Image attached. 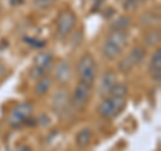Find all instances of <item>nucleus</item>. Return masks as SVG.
<instances>
[{
    "label": "nucleus",
    "instance_id": "obj_3",
    "mask_svg": "<svg viewBox=\"0 0 161 151\" xmlns=\"http://www.w3.org/2000/svg\"><path fill=\"white\" fill-rule=\"evenodd\" d=\"M75 24H77L75 13L70 11V9L62 11L57 19V36L59 39H66L73 32Z\"/></svg>",
    "mask_w": 161,
    "mask_h": 151
},
{
    "label": "nucleus",
    "instance_id": "obj_16",
    "mask_svg": "<svg viewBox=\"0 0 161 151\" xmlns=\"http://www.w3.org/2000/svg\"><path fill=\"white\" fill-rule=\"evenodd\" d=\"M132 26V20H130V18L128 16H119L115 20H113V23L110 24V28L115 29V31H126V29Z\"/></svg>",
    "mask_w": 161,
    "mask_h": 151
},
{
    "label": "nucleus",
    "instance_id": "obj_2",
    "mask_svg": "<svg viewBox=\"0 0 161 151\" xmlns=\"http://www.w3.org/2000/svg\"><path fill=\"white\" fill-rule=\"evenodd\" d=\"M77 75L79 78V82L93 84L95 78H97V63L95 59L90 54L82 55V58L77 63Z\"/></svg>",
    "mask_w": 161,
    "mask_h": 151
},
{
    "label": "nucleus",
    "instance_id": "obj_18",
    "mask_svg": "<svg viewBox=\"0 0 161 151\" xmlns=\"http://www.w3.org/2000/svg\"><path fill=\"white\" fill-rule=\"evenodd\" d=\"M128 92H129V90L126 87V84L115 83L112 87V90H110L109 95H112V96H124V98H126Z\"/></svg>",
    "mask_w": 161,
    "mask_h": 151
},
{
    "label": "nucleus",
    "instance_id": "obj_1",
    "mask_svg": "<svg viewBox=\"0 0 161 151\" xmlns=\"http://www.w3.org/2000/svg\"><path fill=\"white\" fill-rule=\"evenodd\" d=\"M126 99L124 96H112L108 95L98 106V114L106 119H113L124 111Z\"/></svg>",
    "mask_w": 161,
    "mask_h": 151
},
{
    "label": "nucleus",
    "instance_id": "obj_13",
    "mask_svg": "<svg viewBox=\"0 0 161 151\" xmlns=\"http://www.w3.org/2000/svg\"><path fill=\"white\" fill-rule=\"evenodd\" d=\"M92 139H93V133L92 130L85 127L82 128L80 131L77 134V137H75V142H77V146L80 148H86L87 146H90L92 143Z\"/></svg>",
    "mask_w": 161,
    "mask_h": 151
},
{
    "label": "nucleus",
    "instance_id": "obj_6",
    "mask_svg": "<svg viewBox=\"0 0 161 151\" xmlns=\"http://www.w3.org/2000/svg\"><path fill=\"white\" fill-rule=\"evenodd\" d=\"M145 54H147V49L142 46H137L134 47L132 51L128 54V56H125L121 62L118 63V68L119 71L122 72H129L134 66H137L142 62V59L145 58Z\"/></svg>",
    "mask_w": 161,
    "mask_h": 151
},
{
    "label": "nucleus",
    "instance_id": "obj_10",
    "mask_svg": "<svg viewBox=\"0 0 161 151\" xmlns=\"http://www.w3.org/2000/svg\"><path fill=\"white\" fill-rule=\"evenodd\" d=\"M53 64H54V55L51 52H40L38 54V56L35 58V62H34V66L42 70L43 72L50 71L53 68Z\"/></svg>",
    "mask_w": 161,
    "mask_h": 151
},
{
    "label": "nucleus",
    "instance_id": "obj_11",
    "mask_svg": "<svg viewBox=\"0 0 161 151\" xmlns=\"http://www.w3.org/2000/svg\"><path fill=\"white\" fill-rule=\"evenodd\" d=\"M124 48L117 46V44H114L112 42H109V40H106V42L103 43V47H102V54L103 56L106 58L108 60H115L118 59L121 56V54H122Z\"/></svg>",
    "mask_w": 161,
    "mask_h": 151
},
{
    "label": "nucleus",
    "instance_id": "obj_9",
    "mask_svg": "<svg viewBox=\"0 0 161 151\" xmlns=\"http://www.w3.org/2000/svg\"><path fill=\"white\" fill-rule=\"evenodd\" d=\"M117 83V79H115V74L113 71H106L102 75V79H101V86L98 90V94L101 96H108L110 90H112L113 86Z\"/></svg>",
    "mask_w": 161,
    "mask_h": 151
},
{
    "label": "nucleus",
    "instance_id": "obj_8",
    "mask_svg": "<svg viewBox=\"0 0 161 151\" xmlns=\"http://www.w3.org/2000/svg\"><path fill=\"white\" fill-rule=\"evenodd\" d=\"M54 76L60 84H66L71 80L73 71H71V66H70V63L67 60H60L57 66H55Z\"/></svg>",
    "mask_w": 161,
    "mask_h": 151
},
{
    "label": "nucleus",
    "instance_id": "obj_21",
    "mask_svg": "<svg viewBox=\"0 0 161 151\" xmlns=\"http://www.w3.org/2000/svg\"><path fill=\"white\" fill-rule=\"evenodd\" d=\"M124 7L126 8L128 11H134V9L138 7V3H137V0H125Z\"/></svg>",
    "mask_w": 161,
    "mask_h": 151
},
{
    "label": "nucleus",
    "instance_id": "obj_20",
    "mask_svg": "<svg viewBox=\"0 0 161 151\" xmlns=\"http://www.w3.org/2000/svg\"><path fill=\"white\" fill-rule=\"evenodd\" d=\"M55 3V0H34V7L39 9V11H43V9H47Z\"/></svg>",
    "mask_w": 161,
    "mask_h": 151
},
{
    "label": "nucleus",
    "instance_id": "obj_14",
    "mask_svg": "<svg viewBox=\"0 0 161 151\" xmlns=\"http://www.w3.org/2000/svg\"><path fill=\"white\" fill-rule=\"evenodd\" d=\"M109 42H112L114 44H117V46L125 48L128 44V40H129V36H128V32L126 31H112L109 35H108V39Z\"/></svg>",
    "mask_w": 161,
    "mask_h": 151
},
{
    "label": "nucleus",
    "instance_id": "obj_22",
    "mask_svg": "<svg viewBox=\"0 0 161 151\" xmlns=\"http://www.w3.org/2000/svg\"><path fill=\"white\" fill-rule=\"evenodd\" d=\"M18 151H32V150L28 146H20V147L18 148Z\"/></svg>",
    "mask_w": 161,
    "mask_h": 151
},
{
    "label": "nucleus",
    "instance_id": "obj_4",
    "mask_svg": "<svg viewBox=\"0 0 161 151\" xmlns=\"http://www.w3.org/2000/svg\"><path fill=\"white\" fill-rule=\"evenodd\" d=\"M93 84H87L83 82H79V84L75 87L73 96L70 98V103H71V108L75 111H82L86 107V104L90 100V95H92Z\"/></svg>",
    "mask_w": 161,
    "mask_h": 151
},
{
    "label": "nucleus",
    "instance_id": "obj_15",
    "mask_svg": "<svg viewBox=\"0 0 161 151\" xmlns=\"http://www.w3.org/2000/svg\"><path fill=\"white\" fill-rule=\"evenodd\" d=\"M51 84H53V80L50 78H47V76L39 79L36 82V86H35V94H36L38 96L46 95L48 92V90L51 88Z\"/></svg>",
    "mask_w": 161,
    "mask_h": 151
},
{
    "label": "nucleus",
    "instance_id": "obj_23",
    "mask_svg": "<svg viewBox=\"0 0 161 151\" xmlns=\"http://www.w3.org/2000/svg\"><path fill=\"white\" fill-rule=\"evenodd\" d=\"M138 2H147V0H138Z\"/></svg>",
    "mask_w": 161,
    "mask_h": 151
},
{
    "label": "nucleus",
    "instance_id": "obj_17",
    "mask_svg": "<svg viewBox=\"0 0 161 151\" xmlns=\"http://www.w3.org/2000/svg\"><path fill=\"white\" fill-rule=\"evenodd\" d=\"M161 40V35H160V29H152L144 35V43L148 47H156L158 46Z\"/></svg>",
    "mask_w": 161,
    "mask_h": 151
},
{
    "label": "nucleus",
    "instance_id": "obj_5",
    "mask_svg": "<svg viewBox=\"0 0 161 151\" xmlns=\"http://www.w3.org/2000/svg\"><path fill=\"white\" fill-rule=\"evenodd\" d=\"M32 111H34V108L30 102H23L18 104L11 111V114H9V118H8L9 124L12 127H19V126L27 123V120L31 118Z\"/></svg>",
    "mask_w": 161,
    "mask_h": 151
},
{
    "label": "nucleus",
    "instance_id": "obj_19",
    "mask_svg": "<svg viewBox=\"0 0 161 151\" xmlns=\"http://www.w3.org/2000/svg\"><path fill=\"white\" fill-rule=\"evenodd\" d=\"M157 20H158V16L156 18V15L152 13V12H147L145 15H142L141 16V26H145V27H152L154 26L156 23H157Z\"/></svg>",
    "mask_w": 161,
    "mask_h": 151
},
{
    "label": "nucleus",
    "instance_id": "obj_7",
    "mask_svg": "<svg viewBox=\"0 0 161 151\" xmlns=\"http://www.w3.org/2000/svg\"><path fill=\"white\" fill-rule=\"evenodd\" d=\"M51 107L58 115H63L69 111V108L71 107V103H70V94L66 88H59L54 94Z\"/></svg>",
    "mask_w": 161,
    "mask_h": 151
},
{
    "label": "nucleus",
    "instance_id": "obj_24",
    "mask_svg": "<svg viewBox=\"0 0 161 151\" xmlns=\"http://www.w3.org/2000/svg\"><path fill=\"white\" fill-rule=\"evenodd\" d=\"M0 11H2V4H0Z\"/></svg>",
    "mask_w": 161,
    "mask_h": 151
},
{
    "label": "nucleus",
    "instance_id": "obj_12",
    "mask_svg": "<svg viewBox=\"0 0 161 151\" xmlns=\"http://www.w3.org/2000/svg\"><path fill=\"white\" fill-rule=\"evenodd\" d=\"M149 72L154 80L160 82V79H161V51L160 49H157V51L153 54L152 59H150Z\"/></svg>",
    "mask_w": 161,
    "mask_h": 151
}]
</instances>
